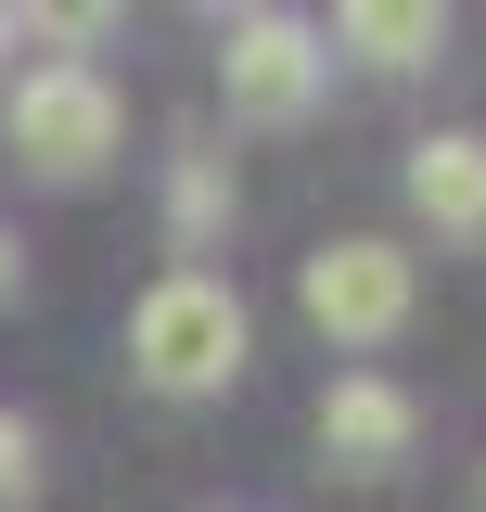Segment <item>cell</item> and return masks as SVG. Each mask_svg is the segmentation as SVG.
Here are the masks:
<instances>
[{"label":"cell","instance_id":"obj_1","mask_svg":"<svg viewBox=\"0 0 486 512\" xmlns=\"http://www.w3.org/2000/svg\"><path fill=\"white\" fill-rule=\"evenodd\" d=\"M243 295L231 282H205V269H167L141 308H128V372L154 384V397H218L243 384Z\"/></svg>","mask_w":486,"mask_h":512},{"label":"cell","instance_id":"obj_2","mask_svg":"<svg viewBox=\"0 0 486 512\" xmlns=\"http://www.w3.org/2000/svg\"><path fill=\"white\" fill-rule=\"evenodd\" d=\"M0 128H13V167H39V180H103L128 116H116V90H103L90 64H26L13 103H0Z\"/></svg>","mask_w":486,"mask_h":512},{"label":"cell","instance_id":"obj_3","mask_svg":"<svg viewBox=\"0 0 486 512\" xmlns=\"http://www.w3.org/2000/svg\"><path fill=\"white\" fill-rule=\"evenodd\" d=\"M320 77H333L320 26H295V13H231V39H218V90H231L243 128H295L307 103H320Z\"/></svg>","mask_w":486,"mask_h":512},{"label":"cell","instance_id":"obj_4","mask_svg":"<svg viewBox=\"0 0 486 512\" xmlns=\"http://www.w3.org/2000/svg\"><path fill=\"white\" fill-rule=\"evenodd\" d=\"M295 295H307V320H320L333 346H397V333H410V256L371 244V231H346V244L307 256Z\"/></svg>","mask_w":486,"mask_h":512},{"label":"cell","instance_id":"obj_5","mask_svg":"<svg viewBox=\"0 0 486 512\" xmlns=\"http://www.w3.org/2000/svg\"><path fill=\"white\" fill-rule=\"evenodd\" d=\"M410 436H423V410H410L384 372H346L333 397H320V461H333V474H397Z\"/></svg>","mask_w":486,"mask_h":512},{"label":"cell","instance_id":"obj_6","mask_svg":"<svg viewBox=\"0 0 486 512\" xmlns=\"http://www.w3.org/2000/svg\"><path fill=\"white\" fill-rule=\"evenodd\" d=\"M410 205H423L435 244H486V141H474V128L410 141Z\"/></svg>","mask_w":486,"mask_h":512},{"label":"cell","instance_id":"obj_7","mask_svg":"<svg viewBox=\"0 0 486 512\" xmlns=\"http://www.w3.org/2000/svg\"><path fill=\"white\" fill-rule=\"evenodd\" d=\"M333 39H346L359 64H384V77H410V64L448 52V13H435V0H346Z\"/></svg>","mask_w":486,"mask_h":512},{"label":"cell","instance_id":"obj_8","mask_svg":"<svg viewBox=\"0 0 486 512\" xmlns=\"http://www.w3.org/2000/svg\"><path fill=\"white\" fill-rule=\"evenodd\" d=\"M39 487V436H26V410H0V512Z\"/></svg>","mask_w":486,"mask_h":512},{"label":"cell","instance_id":"obj_9","mask_svg":"<svg viewBox=\"0 0 486 512\" xmlns=\"http://www.w3.org/2000/svg\"><path fill=\"white\" fill-rule=\"evenodd\" d=\"M218 205H231V192H218V167L192 154V167H180V244H205V231H218Z\"/></svg>","mask_w":486,"mask_h":512},{"label":"cell","instance_id":"obj_10","mask_svg":"<svg viewBox=\"0 0 486 512\" xmlns=\"http://www.w3.org/2000/svg\"><path fill=\"white\" fill-rule=\"evenodd\" d=\"M0 52H26V13H0Z\"/></svg>","mask_w":486,"mask_h":512},{"label":"cell","instance_id":"obj_11","mask_svg":"<svg viewBox=\"0 0 486 512\" xmlns=\"http://www.w3.org/2000/svg\"><path fill=\"white\" fill-rule=\"evenodd\" d=\"M0 295H13V231H0Z\"/></svg>","mask_w":486,"mask_h":512}]
</instances>
